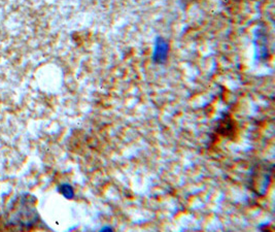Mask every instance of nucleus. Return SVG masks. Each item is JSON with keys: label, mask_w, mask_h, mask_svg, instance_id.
Here are the masks:
<instances>
[{"label": "nucleus", "mask_w": 275, "mask_h": 232, "mask_svg": "<svg viewBox=\"0 0 275 232\" xmlns=\"http://www.w3.org/2000/svg\"><path fill=\"white\" fill-rule=\"evenodd\" d=\"M9 222L12 224H19L23 227L30 228L39 221V215L33 206L32 198H23L19 203L18 209L15 207L12 209Z\"/></svg>", "instance_id": "obj_1"}, {"label": "nucleus", "mask_w": 275, "mask_h": 232, "mask_svg": "<svg viewBox=\"0 0 275 232\" xmlns=\"http://www.w3.org/2000/svg\"><path fill=\"white\" fill-rule=\"evenodd\" d=\"M272 175V166L268 164H258L253 169L251 175V186L252 191L254 192L258 196H264L271 183Z\"/></svg>", "instance_id": "obj_2"}, {"label": "nucleus", "mask_w": 275, "mask_h": 232, "mask_svg": "<svg viewBox=\"0 0 275 232\" xmlns=\"http://www.w3.org/2000/svg\"><path fill=\"white\" fill-rule=\"evenodd\" d=\"M169 42L162 36H158L155 40L153 53H151V60L155 64H165L169 56Z\"/></svg>", "instance_id": "obj_3"}, {"label": "nucleus", "mask_w": 275, "mask_h": 232, "mask_svg": "<svg viewBox=\"0 0 275 232\" xmlns=\"http://www.w3.org/2000/svg\"><path fill=\"white\" fill-rule=\"evenodd\" d=\"M58 191L59 193H61L63 196L66 198V199H73L74 196H75V193H74V189L72 186L70 184H67V183H64V184H61L59 186V188H58Z\"/></svg>", "instance_id": "obj_4"}, {"label": "nucleus", "mask_w": 275, "mask_h": 232, "mask_svg": "<svg viewBox=\"0 0 275 232\" xmlns=\"http://www.w3.org/2000/svg\"><path fill=\"white\" fill-rule=\"evenodd\" d=\"M101 231H112V228L110 226H106L101 228Z\"/></svg>", "instance_id": "obj_5"}]
</instances>
